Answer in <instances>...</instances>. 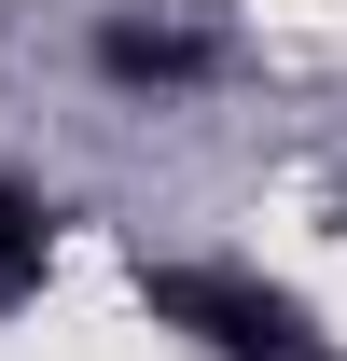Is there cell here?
I'll return each mask as SVG.
<instances>
[{
  "label": "cell",
  "mask_w": 347,
  "mask_h": 361,
  "mask_svg": "<svg viewBox=\"0 0 347 361\" xmlns=\"http://www.w3.org/2000/svg\"><path fill=\"white\" fill-rule=\"evenodd\" d=\"M97 70H111V84H195V70H209V42H195V28H111V42H97Z\"/></svg>",
  "instance_id": "3957f363"
},
{
  "label": "cell",
  "mask_w": 347,
  "mask_h": 361,
  "mask_svg": "<svg viewBox=\"0 0 347 361\" xmlns=\"http://www.w3.org/2000/svg\"><path fill=\"white\" fill-rule=\"evenodd\" d=\"M153 319L195 334L209 361H319V319L250 264H153Z\"/></svg>",
  "instance_id": "6da1fadb"
},
{
  "label": "cell",
  "mask_w": 347,
  "mask_h": 361,
  "mask_svg": "<svg viewBox=\"0 0 347 361\" xmlns=\"http://www.w3.org/2000/svg\"><path fill=\"white\" fill-rule=\"evenodd\" d=\"M42 278H56V209L28 195V180H0V319L42 306Z\"/></svg>",
  "instance_id": "7a4b0ae2"
}]
</instances>
